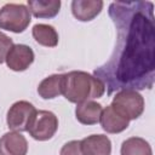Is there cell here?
I'll list each match as a JSON object with an SVG mask.
<instances>
[{"instance_id":"obj_1","label":"cell","mask_w":155,"mask_h":155,"mask_svg":"<svg viewBox=\"0 0 155 155\" xmlns=\"http://www.w3.org/2000/svg\"><path fill=\"white\" fill-rule=\"evenodd\" d=\"M117 40L110 59L94 70L111 94L115 90H144L154 82L155 24L150 1H116L109 6Z\"/></svg>"},{"instance_id":"obj_2","label":"cell","mask_w":155,"mask_h":155,"mask_svg":"<svg viewBox=\"0 0 155 155\" xmlns=\"http://www.w3.org/2000/svg\"><path fill=\"white\" fill-rule=\"evenodd\" d=\"M105 92V85L98 78L81 70L63 74L62 94L71 103H82L101 98Z\"/></svg>"},{"instance_id":"obj_3","label":"cell","mask_w":155,"mask_h":155,"mask_svg":"<svg viewBox=\"0 0 155 155\" xmlns=\"http://www.w3.org/2000/svg\"><path fill=\"white\" fill-rule=\"evenodd\" d=\"M110 107L128 121L138 119L144 111V98L136 90L125 88L116 92Z\"/></svg>"},{"instance_id":"obj_4","label":"cell","mask_w":155,"mask_h":155,"mask_svg":"<svg viewBox=\"0 0 155 155\" xmlns=\"http://www.w3.org/2000/svg\"><path fill=\"white\" fill-rule=\"evenodd\" d=\"M31 15L23 4H5L0 8V29L12 33H23L30 24Z\"/></svg>"},{"instance_id":"obj_5","label":"cell","mask_w":155,"mask_h":155,"mask_svg":"<svg viewBox=\"0 0 155 155\" xmlns=\"http://www.w3.org/2000/svg\"><path fill=\"white\" fill-rule=\"evenodd\" d=\"M58 130V117L50 110H36L31 116L27 132L35 140H48Z\"/></svg>"},{"instance_id":"obj_6","label":"cell","mask_w":155,"mask_h":155,"mask_svg":"<svg viewBox=\"0 0 155 155\" xmlns=\"http://www.w3.org/2000/svg\"><path fill=\"white\" fill-rule=\"evenodd\" d=\"M35 111V107L27 101H18L13 103L7 110L6 115V122L8 128L15 132L27 131L29 121Z\"/></svg>"},{"instance_id":"obj_7","label":"cell","mask_w":155,"mask_h":155,"mask_svg":"<svg viewBox=\"0 0 155 155\" xmlns=\"http://www.w3.org/2000/svg\"><path fill=\"white\" fill-rule=\"evenodd\" d=\"M34 58H35L34 52L29 46L23 44H16V45L13 44L6 54L5 62L11 70L24 71L31 65Z\"/></svg>"},{"instance_id":"obj_8","label":"cell","mask_w":155,"mask_h":155,"mask_svg":"<svg viewBox=\"0 0 155 155\" xmlns=\"http://www.w3.org/2000/svg\"><path fill=\"white\" fill-rule=\"evenodd\" d=\"M28 142L19 132H6L0 138V155H27Z\"/></svg>"},{"instance_id":"obj_9","label":"cell","mask_w":155,"mask_h":155,"mask_svg":"<svg viewBox=\"0 0 155 155\" xmlns=\"http://www.w3.org/2000/svg\"><path fill=\"white\" fill-rule=\"evenodd\" d=\"M82 155H110L111 142L105 134H91L80 140Z\"/></svg>"},{"instance_id":"obj_10","label":"cell","mask_w":155,"mask_h":155,"mask_svg":"<svg viewBox=\"0 0 155 155\" xmlns=\"http://www.w3.org/2000/svg\"><path fill=\"white\" fill-rule=\"evenodd\" d=\"M103 5L102 0H73L71 12L78 21L88 22L101 13Z\"/></svg>"},{"instance_id":"obj_11","label":"cell","mask_w":155,"mask_h":155,"mask_svg":"<svg viewBox=\"0 0 155 155\" xmlns=\"http://www.w3.org/2000/svg\"><path fill=\"white\" fill-rule=\"evenodd\" d=\"M99 122L102 128L107 133H120L128 127L130 121L122 116H120L110 105L105 107L102 110Z\"/></svg>"},{"instance_id":"obj_12","label":"cell","mask_w":155,"mask_h":155,"mask_svg":"<svg viewBox=\"0 0 155 155\" xmlns=\"http://www.w3.org/2000/svg\"><path fill=\"white\" fill-rule=\"evenodd\" d=\"M102 110V104L94 101H86L76 105L75 116L76 120L82 125H96L99 122Z\"/></svg>"},{"instance_id":"obj_13","label":"cell","mask_w":155,"mask_h":155,"mask_svg":"<svg viewBox=\"0 0 155 155\" xmlns=\"http://www.w3.org/2000/svg\"><path fill=\"white\" fill-rule=\"evenodd\" d=\"M28 8L30 15L36 18H53L58 15L61 8L59 0H50V1H41V0H28Z\"/></svg>"},{"instance_id":"obj_14","label":"cell","mask_w":155,"mask_h":155,"mask_svg":"<svg viewBox=\"0 0 155 155\" xmlns=\"http://www.w3.org/2000/svg\"><path fill=\"white\" fill-rule=\"evenodd\" d=\"M63 74H52L45 78L38 86V93L44 99H53L62 94Z\"/></svg>"},{"instance_id":"obj_15","label":"cell","mask_w":155,"mask_h":155,"mask_svg":"<svg viewBox=\"0 0 155 155\" xmlns=\"http://www.w3.org/2000/svg\"><path fill=\"white\" fill-rule=\"evenodd\" d=\"M33 38L35 39V41L42 46L46 47H54L58 45V33L54 29V27L50 25V24H44V23H39L35 24L31 30Z\"/></svg>"},{"instance_id":"obj_16","label":"cell","mask_w":155,"mask_h":155,"mask_svg":"<svg viewBox=\"0 0 155 155\" xmlns=\"http://www.w3.org/2000/svg\"><path fill=\"white\" fill-rule=\"evenodd\" d=\"M121 155H153L150 144L140 137H131L122 142Z\"/></svg>"},{"instance_id":"obj_17","label":"cell","mask_w":155,"mask_h":155,"mask_svg":"<svg viewBox=\"0 0 155 155\" xmlns=\"http://www.w3.org/2000/svg\"><path fill=\"white\" fill-rule=\"evenodd\" d=\"M59 155H82L80 149V140L67 142L59 151Z\"/></svg>"},{"instance_id":"obj_18","label":"cell","mask_w":155,"mask_h":155,"mask_svg":"<svg viewBox=\"0 0 155 155\" xmlns=\"http://www.w3.org/2000/svg\"><path fill=\"white\" fill-rule=\"evenodd\" d=\"M12 45H13L12 39L6 34H4L2 31H0V64L5 61L6 54L12 47Z\"/></svg>"}]
</instances>
